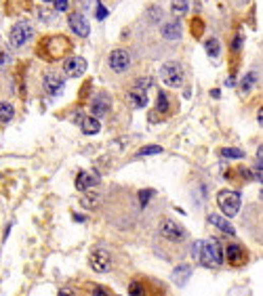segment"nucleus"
<instances>
[{
  "label": "nucleus",
  "mask_w": 263,
  "mask_h": 296,
  "mask_svg": "<svg viewBox=\"0 0 263 296\" xmlns=\"http://www.w3.org/2000/svg\"><path fill=\"white\" fill-rule=\"evenodd\" d=\"M190 275H192V267L190 265H179L177 269H175V273H173V281H175L179 288H183L187 284Z\"/></svg>",
  "instance_id": "obj_16"
},
{
  "label": "nucleus",
  "mask_w": 263,
  "mask_h": 296,
  "mask_svg": "<svg viewBox=\"0 0 263 296\" xmlns=\"http://www.w3.org/2000/svg\"><path fill=\"white\" fill-rule=\"evenodd\" d=\"M206 53H209L211 57H219L221 45H219V40H217V38H209V40H206Z\"/></svg>",
  "instance_id": "obj_25"
},
{
  "label": "nucleus",
  "mask_w": 263,
  "mask_h": 296,
  "mask_svg": "<svg viewBox=\"0 0 263 296\" xmlns=\"http://www.w3.org/2000/svg\"><path fill=\"white\" fill-rule=\"evenodd\" d=\"M209 223L213 225V227H217L221 233H226L230 237L236 235V231H234V227L230 225V221H226L223 217H219V215H209Z\"/></svg>",
  "instance_id": "obj_15"
},
{
  "label": "nucleus",
  "mask_w": 263,
  "mask_h": 296,
  "mask_svg": "<svg viewBox=\"0 0 263 296\" xmlns=\"http://www.w3.org/2000/svg\"><path fill=\"white\" fill-rule=\"evenodd\" d=\"M85 72H87V59L85 57L74 55V57L65 59V63H63V76L65 78H80Z\"/></svg>",
  "instance_id": "obj_9"
},
{
  "label": "nucleus",
  "mask_w": 263,
  "mask_h": 296,
  "mask_svg": "<svg viewBox=\"0 0 263 296\" xmlns=\"http://www.w3.org/2000/svg\"><path fill=\"white\" fill-rule=\"evenodd\" d=\"M194 32H196V36L202 34V21L200 19H194Z\"/></svg>",
  "instance_id": "obj_33"
},
{
  "label": "nucleus",
  "mask_w": 263,
  "mask_h": 296,
  "mask_svg": "<svg viewBox=\"0 0 263 296\" xmlns=\"http://www.w3.org/2000/svg\"><path fill=\"white\" fill-rule=\"evenodd\" d=\"M149 84H152V78H139V80L135 82V89H139V91H145V89L149 87Z\"/></svg>",
  "instance_id": "obj_31"
},
{
  "label": "nucleus",
  "mask_w": 263,
  "mask_h": 296,
  "mask_svg": "<svg viewBox=\"0 0 263 296\" xmlns=\"http://www.w3.org/2000/svg\"><path fill=\"white\" fill-rule=\"evenodd\" d=\"M217 204L221 208V213H223V217L232 219L238 215L240 210V204H242V197L238 191H232V189H223L217 193Z\"/></svg>",
  "instance_id": "obj_3"
},
{
  "label": "nucleus",
  "mask_w": 263,
  "mask_h": 296,
  "mask_svg": "<svg viewBox=\"0 0 263 296\" xmlns=\"http://www.w3.org/2000/svg\"><path fill=\"white\" fill-rule=\"evenodd\" d=\"M242 45H244V36H242V34H236V36H234V45H232L234 53H238Z\"/></svg>",
  "instance_id": "obj_30"
},
{
  "label": "nucleus",
  "mask_w": 263,
  "mask_h": 296,
  "mask_svg": "<svg viewBox=\"0 0 263 296\" xmlns=\"http://www.w3.org/2000/svg\"><path fill=\"white\" fill-rule=\"evenodd\" d=\"M196 261L206 269H219L223 265V248H221L217 239H204L198 246Z\"/></svg>",
  "instance_id": "obj_1"
},
{
  "label": "nucleus",
  "mask_w": 263,
  "mask_h": 296,
  "mask_svg": "<svg viewBox=\"0 0 263 296\" xmlns=\"http://www.w3.org/2000/svg\"><path fill=\"white\" fill-rule=\"evenodd\" d=\"M32 36H34V27H32V23L27 21V19H23V21H17L15 25H13V30H11V34H9V42L15 49H21L23 45H27V42L32 40Z\"/></svg>",
  "instance_id": "obj_5"
},
{
  "label": "nucleus",
  "mask_w": 263,
  "mask_h": 296,
  "mask_svg": "<svg viewBox=\"0 0 263 296\" xmlns=\"http://www.w3.org/2000/svg\"><path fill=\"white\" fill-rule=\"evenodd\" d=\"M129 294H131V296H139V294H145V290H143V284H139V281H133V284L129 286Z\"/></svg>",
  "instance_id": "obj_29"
},
{
  "label": "nucleus",
  "mask_w": 263,
  "mask_h": 296,
  "mask_svg": "<svg viewBox=\"0 0 263 296\" xmlns=\"http://www.w3.org/2000/svg\"><path fill=\"white\" fill-rule=\"evenodd\" d=\"M43 3H53V0H43Z\"/></svg>",
  "instance_id": "obj_38"
},
{
  "label": "nucleus",
  "mask_w": 263,
  "mask_h": 296,
  "mask_svg": "<svg viewBox=\"0 0 263 296\" xmlns=\"http://www.w3.org/2000/svg\"><path fill=\"white\" fill-rule=\"evenodd\" d=\"M91 294H107V290H103L101 286H91Z\"/></svg>",
  "instance_id": "obj_35"
},
{
  "label": "nucleus",
  "mask_w": 263,
  "mask_h": 296,
  "mask_svg": "<svg viewBox=\"0 0 263 296\" xmlns=\"http://www.w3.org/2000/svg\"><path fill=\"white\" fill-rule=\"evenodd\" d=\"M171 13H173L175 17H183L185 13H187V0H173Z\"/></svg>",
  "instance_id": "obj_23"
},
{
  "label": "nucleus",
  "mask_w": 263,
  "mask_h": 296,
  "mask_svg": "<svg viewBox=\"0 0 263 296\" xmlns=\"http://www.w3.org/2000/svg\"><path fill=\"white\" fill-rule=\"evenodd\" d=\"M107 111H109V97H107L105 93L97 95L93 101H91V114H93L95 118H99V116H105Z\"/></svg>",
  "instance_id": "obj_14"
},
{
  "label": "nucleus",
  "mask_w": 263,
  "mask_h": 296,
  "mask_svg": "<svg viewBox=\"0 0 263 296\" xmlns=\"http://www.w3.org/2000/svg\"><path fill=\"white\" fill-rule=\"evenodd\" d=\"M43 87L49 95L57 97L63 93V87H65V76L63 74H57V72H47L45 78H43Z\"/></svg>",
  "instance_id": "obj_8"
},
{
  "label": "nucleus",
  "mask_w": 263,
  "mask_h": 296,
  "mask_svg": "<svg viewBox=\"0 0 263 296\" xmlns=\"http://www.w3.org/2000/svg\"><path fill=\"white\" fill-rule=\"evenodd\" d=\"M221 158H226V160H242L244 153H242V149H236V147H226V149H221Z\"/></svg>",
  "instance_id": "obj_24"
},
{
  "label": "nucleus",
  "mask_w": 263,
  "mask_h": 296,
  "mask_svg": "<svg viewBox=\"0 0 263 296\" xmlns=\"http://www.w3.org/2000/svg\"><path fill=\"white\" fill-rule=\"evenodd\" d=\"M80 204L85 206L87 210H95L97 206L101 204V195H97V193H91V195H82V200H80Z\"/></svg>",
  "instance_id": "obj_22"
},
{
  "label": "nucleus",
  "mask_w": 263,
  "mask_h": 296,
  "mask_svg": "<svg viewBox=\"0 0 263 296\" xmlns=\"http://www.w3.org/2000/svg\"><path fill=\"white\" fill-rule=\"evenodd\" d=\"M160 235L164 239H169V242H177V244L183 242V239L187 237V233L181 225H179L177 221H171V219H164L160 223Z\"/></svg>",
  "instance_id": "obj_6"
},
{
  "label": "nucleus",
  "mask_w": 263,
  "mask_h": 296,
  "mask_svg": "<svg viewBox=\"0 0 263 296\" xmlns=\"http://www.w3.org/2000/svg\"><path fill=\"white\" fill-rule=\"evenodd\" d=\"M257 82H259V72H257V69H251V72H248V74L240 80V89H242L244 93H248Z\"/></svg>",
  "instance_id": "obj_20"
},
{
  "label": "nucleus",
  "mask_w": 263,
  "mask_h": 296,
  "mask_svg": "<svg viewBox=\"0 0 263 296\" xmlns=\"http://www.w3.org/2000/svg\"><path fill=\"white\" fill-rule=\"evenodd\" d=\"M53 5L57 11H67V0H53Z\"/></svg>",
  "instance_id": "obj_32"
},
{
  "label": "nucleus",
  "mask_w": 263,
  "mask_h": 296,
  "mask_svg": "<svg viewBox=\"0 0 263 296\" xmlns=\"http://www.w3.org/2000/svg\"><path fill=\"white\" fill-rule=\"evenodd\" d=\"M70 49H72L70 40L59 34V36H49V38H45L43 45L38 47V55H40V53H49V55H45V57H47L49 61H53V59L63 57V55L70 51Z\"/></svg>",
  "instance_id": "obj_2"
},
{
  "label": "nucleus",
  "mask_w": 263,
  "mask_h": 296,
  "mask_svg": "<svg viewBox=\"0 0 263 296\" xmlns=\"http://www.w3.org/2000/svg\"><path fill=\"white\" fill-rule=\"evenodd\" d=\"M129 103L133 105V107H145L147 105V95H145V91H139V89H133L131 93H129Z\"/></svg>",
  "instance_id": "obj_18"
},
{
  "label": "nucleus",
  "mask_w": 263,
  "mask_h": 296,
  "mask_svg": "<svg viewBox=\"0 0 263 296\" xmlns=\"http://www.w3.org/2000/svg\"><path fill=\"white\" fill-rule=\"evenodd\" d=\"M162 36L167 40H179V38H181V25L175 23V21L162 25Z\"/></svg>",
  "instance_id": "obj_19"
},
{
  "label": "nucleus",
  "mask_w": 263,
  "mask_h": 296,
  "mask_svg": "<svg viewBox=\"0 0 263 296\" xmlns=\"http://www.w3.org/2000/svg\"><path fill=\"white\" fill-rule=\"evenodd\" d=\"M107 15V11H105V7L103 5H99V7H97V17H99V19H103Z\"/></svg>",
  "instance_id": "obj_34"
},
{
  "label": "nucleus",
  "mask_w": 263,
  "mask_h": 296,
  "mask_svg": "<svg viewBox=\"0 0 263 296\" xmlns=\"http://www.w3.org/2000/svg\"><path fill=\"white\" fill-rule=\"evenodd\" d=\"M15 118V107L7 101H0V122H11Z\"/></svg>",
  "instance_id": "obj_21"
},
{
  "label": "nucleus",
  "mask_w": 263,
  "mask_h": 296,
  "mask_svg": "<svg viewBox=\"0 0 263 296\" xmlns=\"http://www.w3.org/2000/svg\"><path fill=\"white\" fill-rule=\"evenodd\" d=\"M99 175H97L95 171H91V173H87V171H80L78 173V177H76V189L78 191H89V189H93V187H97L99 185Z\"/></svg>",
  "instance_id": "obj_12"
},
{
  "label": "nucleus",
  "mask_w": 263,
  "mask_h": 296,
  "mask_svg": "<svg viewBox=\"0 0 263 296\" xmlns=\"http://www.w3.org/2000/svg\"><path fill=\"white\" fill-rule=\"evenodd\" d=\"M183 67L181 63H177V61H167V63H162L160 67V80L167 84V87L171 89H179L183 84Z\"/></svg>",
  "instance_id": "obj_4"
},
{
  "label": "nucleus",
  "mask_w": 263,
  "mask_h": 296,
  "mask_svg": "<svg viewBox=\"0 0 263 296\" xmlns=\"http://www.w3.org/2000/svg\"><path fill=\"white\" fill-rule=\"evenodd\" d=\"M257 120H259V126H261V122H263V109H259V116H257Z\"/></svg>",
  "instance_id": "obj_37"
},
{
  "label": "nucleus",
  "mask_w": 263,
  "mask_h": 296,
  "mask_svg": "<svg viewBox=\"0 0 263 296\" xmlns=\"http://www.w3.org/2000/svg\"><path fill=\"white\" fill-rule=\"evenodd\" d=\"M80 124H82V133H85V135H97V133L101 131V124H99V120H97L95 116L82 118Z\"/></svg>",
  "instance_id": "obj_17"
},
{
  "label": "nucleus",
  "mask_w": 263,
  "mask_h": 296,
  "mask_svg": "<svg viewBox=\"0 0 263 296\" xmlns=\"http://www.w3.org/2000/svg\"><path fill=\"white\" fill-rule=\"evenodd\" d=\"M223 259H226L232 267H242V265L248 261L246 250H244L240 244H230V246L226 248V252H223Z\"/></svg>",
  "instance_id": "obj_11"
},
{
  "label": "nucleus",
  "mask_w": 263,
  "mask_h": 296,
  "mask_svg": "<svg viewBox=\"0 0 263 296\" xmlns=\"http://www.w3.org/2000/svg\"><path fill=\"white\" fill-rule=\"evenodd\" d=\"M74 221H78V223H85V217H80V215H74Z\"/></svg>",
  "instance_id": "obj_36"
},
{
  "label": "nucleus",
  "mask_w": 263,
  "mask_h": 296,
  "mask_svg": "<svg viewBox=\"0 0 263 296\" xmlns=\"http://www.w3.org/2000/svg\"><path fill=\"white\" fill-rule=\"evenodd\" d=\"M156 153H162L160 145H145L139 149V156H156Z\"/></svg>",
  "instance_id": "obj_27"
},
{
  "label": "nucleus",
  "mask_w": 263,
  "mask_h": 296,
  "mask_svg": "<svg viewBox=\"0 0 263 296\" xmlns=\"http://www.w3.org/2000/svg\"><path fill=\"white\" fill-rule=\"evenodd\" d=\"M158 111H160V114H164V111H169V99H167V93H164V91H160L158 93Z\"/></svg>",
  "instance_id": "obj_26"
},
{
  "label": "nucleus",
  "mask_w": 263,
  "mask_h": 296,
  "mask_svg": "<svg viewBox=\"0 0 263 296\" xmlns=\"http://www.w3.org/2000/svg\"><path fill=\"white\" fill-rule=\"evenodd\" d=\"M70 27H72V32L76 36H82V38H87L91 34V25L89 21L85 19V15H80V13H74V15H70Z\"/></svg>",
  "instance_id": "obj_13"
},
{
  "label": "nucleus",
  "mask_w": 263,
  "mask_h": 296,
  "mask_svg": "<svg viewBox=\"0 0 263 296\" xmlns=\"http://www.w3.org/2000/svg\"><path fill=\"white\" fill-rule=\"evenodd\" d=\"M154 195H156L154 189H143V191H139V204H141V206H147L149 197H154Z\"/></svg>",
  "instance_id": "obj_28"
},
{
  "label": "nucleus",
  "mask_w": 263,
  "mask_h": 296,
  "mask_svg": "<svg viewBox=\"0 0 263 296\" xmlns=\"http://www.w3.org/2000/svg\"><path fill=\"white\" fill-rule=\"evenodd\" d=\"M107 65L116 74L127 72V69L131 67V55H129V51H124V49L112 51V53H109V57H107Z\"/></svg>",
  "instance_id": "obj_7"
},
{
  "label": "nucleus",
  "mask_w": 263,
  "mask_h": 296,
  "mask_svg": "<svg viewBox=\"0 0 263 296\" xmlns=\"http://www.w3.org/2000/svg\"><path fill=\"white\" fill-rule=\"evenodd\" d=\"M91 267H93V271H97V273H107L109 267H112L109 252L107 250H101V248L91 252Z\"/></svg>",
  "instance_id": "obj_10"
}]
</instances>
